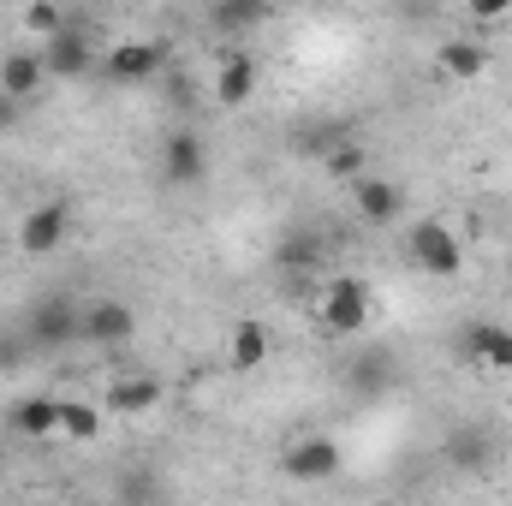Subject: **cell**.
<instances>
[{
	"instance_id": "6da1fadb",
	"label": "cell",
	"mask_w": 512,
	"mask_h": 506,
	"mask_svg": "<svg viewBox=\"0 0 512 506\" xmlns=\"http://www.w3.org/2000/svg\"><path fill=\"white\" fill-rule=\"evenodd\" d=\"M405 256H411V268L429 274V280H453V274L465 268V245H459V233H453L447 221H411V227H405Z\"/></svg>"
},
{
	"instance_id": "7a4b0ae2",
	"label": "cell",
	"mask_w": 512,
	"mask_h": 506,
	"mask_svg": "<svg viewBox=\"0 0 512 506\" xmlns=\"http://www.w3.org/2000/svg\"><path fill=\"white\" fill-rule=\"evenodd\" d=\"M24 334L36 340V352H60L66 340H84V304H72L66 292H48L24 310Z\"/></svg>"
},
{
	"instance_id": "3957f363",
	"label": "cell",
	"mask_w": 512,
	"mask_h": 506,
	"mask_svg": "<svg viewBox=\"0 0 512 506\" xmlns=\"http://www.w3.org/2000/svg\"><path fill=\"white\" fill-rule=\"evenodd\" d=\"M370 286L364 280H352V274H340V280H328V292H322V304H316V316H322V328L328 334H340V340H352V334H364L370 328Z\"/></svg>"
},
{
	"instance_id": "277c9868",
	"label": "cell",
	"mask_w": 512,
	"mask_h": 506,
	"mask_svg": "<svg viewBox=\"0 0 512 506\" xmlns=\"http://www.w3.org/2000/svg\"><path fill=\"white\" fill-rule=\"evenodd\" d=\"M66 239H72V203L48 197V203H36V209L18 215V251L24 256H54Z\"/></svg>"
},
{
	"instance_id": "5b68a950",
	"label": "cell",
	"mask_w": 512,
	"mask_h": 506,
	"mask_svg": "<svg viewBox=\"0 0 512 506\" xmlns=\"http://www.w3.org/2000/svg\"><path fill=\"white\" fill-rule=\"evenodd\" d=\"M42 60H48V78H66V84H84L96 72V48H90V30H78L72 18L42 42Z\"/></svg>"
},
{
	"instance_id": "8992f818",
	"label": "cell",
	"mask_w": 512,
	"mask_h": 506,
	"mask_svg": "<svg viewBox=\"0 0 512 506\" xmlns=\"http://www.w3.org/2000/svg\"><path fill=\"white\" fill-rule=\"evenodd\" d=\"M459 358H465L471 370L512 376V328H501V322H465V334H459Z\"/></svg>"
},
{
	"instance_id": "52a82bcc",
	"label": "cell",
	"mask_w": 512,
	"mask_h": 506,
	"mask_svg": "<svg viewBox=\"0 0 512 506\" xmlns=\"http://www.w3.org/2000/svg\"><path fill=\"white\" fill-rule=\"evenodd\" d=\"M155 161H161V179H167L173 191H191V185L209 173V149H203V137H197V131H167Z\"/></svg>"
},
{
	"instance_id": "ba28073f",
	"label": "cell",
	"mask_w": 512,
	"mask_h": 506,
	"mask_svg": "<svg viewBox=\"0 0 512 506\" xmlns=\"http://www.w3.org/2000/svg\"><path fill=\"white\" fill-rule=\"evenodd\" d=\"M256 78H262V66H256L251 48H227L221 54V66H215V78H209V90H215V102L221 108H251L256 102Z\"/></svg>"
},
{
	"instance_id": "9c48e42d",
	"label": "cell",
	"mask_w": 512,
	"mask_h": 506,
	"mask_svg": "<svg viewBox=\"0 0 512 506\" xmlns=\"http://www.w3.org/2000/svg\"><path fill=\"white\" fill-rule=\"evenodd\" d=\"M280 471H286L292 483H328V477L340 471V441H334V435H304V441L286 447Z\"/></svg>"
},
{
	"instance_id": "30bf717a",
	"label": "cell",
	"mask_w": 512,
	"mask_h": 506,
	"mask_svg": "<svg viewBox=\"0 0 512 506\" xmlns=\"http://www.w3.org/2000/svg\"><path fill=\"white\" fill-rule=\"evenodd\" d=\"M102 72H108L114 84H149V78L167 72V48H161V42H114V48L102 54Z\"/></svg>"
},
{
	"instance_id": "8fae6325",
	"label": "cell",
	"mask_w": 512,
	"mask_h": 506,
	"mask_svg": "<svg viewBox=\"0 0 512 506\" xmlns=\"http://www.w3.org/2000/svg\"><path fill=\"white\" fill-rule=\"evenodd\" d=\"M352 209H358L364 227H393V221L405 215V191H399L393 179L358 173V179H352Z\"/></svg>"
},
{
	"instance_id": "7c38bea8",
	"label": "cell",
	"mask_w": 512,
	"mask_h": 506,
	"mask_svg": "<svg viewBox=\"0 0 512 506\" xmlns=\"http://www.w3.org/2000/svg\"><path fill=\"white\" fill-rule=\"evenodd\" d=\"M131 334H137V310L131 304H120V298L84 304V340L90 346H126Z\"/></svg>"
},
{
	"instance_id": "4fadbf2b",
	"label": "cell",
	"mask_w": 512,
	"mask_h": 506,
	"mask_svg": "<svg viewBox=\"0 0 512 506\" xmlns=\"http://www.w3.org/2000/svg\"><path fill=\"white\" fill-rule=\"evenodd\" d=\"M268 358H274V334H268V322L239 316V322H233V334H227V364H233L239 376H256Z\"/></svg>"
},
{
	"instance_id": "5bb4252c",
	"label": "cell",
	"mask_w": 512,
	"mask_h": 506,
	"mask_svg": "<svg viewBox=\"0 0 512 506\" xmlns=\"http://www.w3.org/2000/svg\"><path fill=\"white\" fill-rule=\"evenodd\" d=\"M6 423H12L18 435H30V441L60 435V399H54V393H24V399L6 405Z\"/></svg>"
},
{
	"instance_id": "9a60e30c",
	"label": "cell",
	"mask_w": 512,
	"mask_h": 506,
	"mask_svg": "<svg viewBox=\"0 0 512 506\" xmlns=\"http://www.w3.org/2000/svg\"><path fill=\"white\" fill-rule=\"evenodd\" d=\"M42 84H48V60H42V48H12V54L0 60V90H6V96L30 102Z\"/></svg>"
},
{
	"instance_id": "2e32d148",
	"label": "cell",
	"mask_w": 512,
	"mask_h": 506,
	"mask_svg": "<svg viewBox=\"0 0 512 506\" xmlns=\"http://www.w3.org/2000/svg\"><path fill=\"white\" fill-rule=\"evenodd\" d=\"M155 405H161V381L155 376H114L108 393H102V411H114V417H143Z\"/></svg>"
},
{
	"instance_id": "e0dca14e",
	"label": "cell",
	"mask_w": 512,
	"mask_h": 506,
	"mask_svg": "<svg viewBox=\"0 0 512 506\" xmlns=\"http://www.w3.org/2000/svg\"><path fill=\"white\" fill-rule=\"evenodd\" d=\"M268 12H274V0H209V24L221 36H251L268 24Z\"/></svg>"
},
{
	"instance_id": "ac0fdd59",
	"label": "cell",
	"mask_w": 512,
	"mask_h": 506,
	"mask_svg": "<svg viewBox=\"0 0 512 506\" xmlns=\"http://www.w3.org/2000/svg\"><path fill=\"white\" fill-rule=\"evenodd\" d=\"M441 72L459 78V84H471V78L489 72V48L471 42V36H447V42H441Z\"/></svg>"
},
{
	"instance_id": "d6986e66",
	"label": "cell",
	"mask_w": 512,
	"mask_h": 506,
	"mask_svg": "<svg viewBox=\"0 0 512 506\" xmlns=\"http://www.w3.org/2000/svg\"><path fill=\"white\" fill-rule=\"evenodd\" d=\"M447 459H453L459 471H483V465L495 459V435H489V429H453V435H447Z\"/></svg>"
},
{
	"instance_id": "ffe728a7",
	"label": "cell",
	"mask_w": 512,
	"mask_h": 506,
	"mask_svg": "<svg viewBox=\"0 0 512 506\" xmlns=\"http://www.w3.org/2000/svg\"><path fill=\"white\" fill-rule=\"evenodd\" d=\"M274 268H286V274H316V268H322V239H316V233H286L280 251H274Z\"/></svg>"
},
{
	"instance_id": "44dd1931",
	"label": "cell",
	"mask_w": 512,
	"mask_h": 506,
	"mask_svg": "<svg viewBox=\"0 0 512 506\" xmlns=\"http://www.w3.org/2000/svg\"><path fill=\"white\" fill-rule=\"evenodd\" d=\"M60 435H66V441H96V435H102V405H90V399H60Z\"/></svg>"
},
{
	"instance_id": "7402d4cb",
	"label": "cell",
	"mask_w": 512,
	"mask_h": 506,
	"mask_svg": "<svg viewBox=\"0 0 512 506\" xmlns=\"http://www.w3.org/2000/svg\"><path fill=\"white\" fill-rule=\"evenodd\" d=\"M322 167H328L334 179H346V185H352V179L364 173V143H352V137H334V143L322 149Z\"/></svg>"
},
{
	"instance_id": "603a6c76",
	"label": "cell",
	"mask_w": 512,
	"mask_h": 506,
	"mask_svg": "<svg viewBox=\"0 0 512 506\" xmlns=\"http://www.w3.org/2000/svg\"><path fill=\"white\" fill-rule=\"evenodd\" d=\"M36 352V340L24 334V322L18 328H0V376H12V370H24V358Z\"/></svg>"
},
{
	"instance_id": "cb8c5ba5",
	"label": "cell",
	"mask_w": 512,
	"mask_h": 506,
	"mask_svg": "<svg viewBox=\"0 0 512 506\" xmlns=\"http://www.w3.org/2000/svg\"><path fill=\"white\" fill-rule=\"evenodd\" d=\"M60 24H66V12H60L54 0H30V6H24V30H36V36H54Z\"/></svg>"
},
{
	"instance_id": "d4e9b609",
	"label": "cell",
	"mask_w": 512,
	"mask_h": 506,
	"mask_svg": "<svg viewBox=\"0 0 512 506\" xmlns=\"http://www.w3.org/2000/svg\"><path fill=\"white\" fill-rule=\"evenodd\" d=\"M465 12L477 18V24H495V18H507L512 0H465Z\"/></svg>"
},
{
	"instance_id": "484cf974",
	"label": "cell",
	"mask_w": 512,
	"mask_h": 506,
	"mask_svg": "<svg viewBox=\"0 0 512 506\" xmlns=\"http://www.w3.org/2000/svg\"><path fill=\"white\" fill-rule=\"evenodd\" d=\"M18 126H24V102L0 90V137H6V131H18Z\"/></svg>"
},
{
	"instance_id": "4316f807",
	"label": "cell",
	"mask_w": 512,
	"mask_h": 506,
	"mask_svg": "<svg viewBox=\"0 0 512 506\" xmlns=\"http://www.w3.org/2000/svg\"><path fill=\"white\" fill-rule=\"evenodd\" d=\"M507 268H512V262H507Z\"/></svg>"
}]
</instances>
